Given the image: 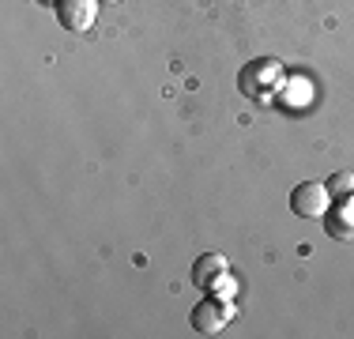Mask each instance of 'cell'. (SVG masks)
Instances as JSON below:
<instances>
[{
    "label": "cell",
    "instance_id": "cell-1",
    "mask_svg": "<svg viewBox=\"0 0 354 339\" xmlns=\"http://www.w3.org/2000/svg\"><path fill=\"white\" fill-rule=\"evenodd\" d=\"M286 72L279 61H272V57H260V61H249L245 68H241L238 75V87L245 98H272L275 91L283 87Z\"/></svg>",
    "mask_w": 354,
    "mask_h": 339
},
{
    "label": "cell",
    "instance_id": "cell-2",
    "mask_svg": "<svg viewBox=\"0 0 354 339\" xmlns=\"http://www.w3.org/2000/svg\"><path fill=\"white\" fill-rule=\"evenodd\" d=\"M328 203H332V192H328L324 181H301L290 192V211L301 219H324Z\"/></svg>",
    "mask_w": 354,
    "mask_h": 339
},
{
    "label": "cell",
    "instance_id": "cell-3",
    "mask_svg": "<svg viewBox=\"0 0 354 339\" xmlns=\"http://www.w3.org/2000/svg\"><path fill=\"white\" fill-rule=\"evenodd\" d=\"M98 4H102V0H57V19H61L64 30L83 34V30L95 27Z\"/></svg>",
    "mask_w": 354,
    "mask_h": 339
},
{
    "label": "cell",
    "instance_id": "cell-4",
    "mask_svg": "<svg viewBox=\"0 0 354 339\" xmlns=\"http://www.w3.org/2000/svg\"><path fill=\"white\" fill-rule=\"evenodd\" d=\"M324 230L332 241H354V196H335L328 203Z\"/></svg>",
    "mask_w": 354,
    "mask_h": 339
},
{
    "label": "cell",
    "instance_id": "cell-5",
    "mask_svg": "<svg viewBox=\"0 0 354 339\" xmlns=\"http://www.w3.org/2000/svg\"><path fill=\"white\" fill-rule=\"evenodd\" d=\"M230 317H234V305H223V298H207L192 309V332L215 336V332H223V324Z\"/></svg>",
    "mask_w": 354,
    "mask_h": 339
},
{
    "label": "cell",
    "instance_id": "cell-6",
    "mask_svg": "<svg viewBox=\"0 0 354 339\" xmlns=\"http://www.w3.org/2000/svg\"><path fill=\"white\" fill-rule=\"evenodd\" d=\"M226 257H218V253H204V257L192 264V283L200 286V291H218V286H226Z\"/></svg>",
    "mask_w": 354,
    "mask_h": 339
},
{
    "label": "cell",
    "instance_id": "cell-7",
    "mask_svg": "<svg viewBox=\"0 0 354 339\" xmlns=\"http://www.w3.org/2000/svg\"><path fill=\"white\" fill-rule=\"evenodd\" d=\"M324 185H328V192H332V200H335V196H354V174H351V170L332 174Z\"/></svg>",
    "mask_w": 354,
    "mask_h": 339
},
{
    "label": "cell",
    "instance_id": "cell-8",
    "mask_svg": "<svg viewBox=\"0 0 354 339\" xmlns=\"http://www.w3.org/2000/svg\"><path fill=\"white\" fill-rule=\"evenodd\" d=\"M102 4H121V0H102Z\"/></svg>",
    "mask_w": 354,
    "mask_h": 339
},
{
    "label": "cell",
    "instance_id": "cell-9",
    "mask_svg": "<svg viewBox=\"0 0 354 339\" xmlns=\"http://www.w3.org/2000/svg\"><path fill=\"white\" fill-rule=\"evenodd\" d=\"M41 4H57V0H41Z\"/></svg>",
    "mask_w": 354,
    "mask_h": 339
}]
</instances>
